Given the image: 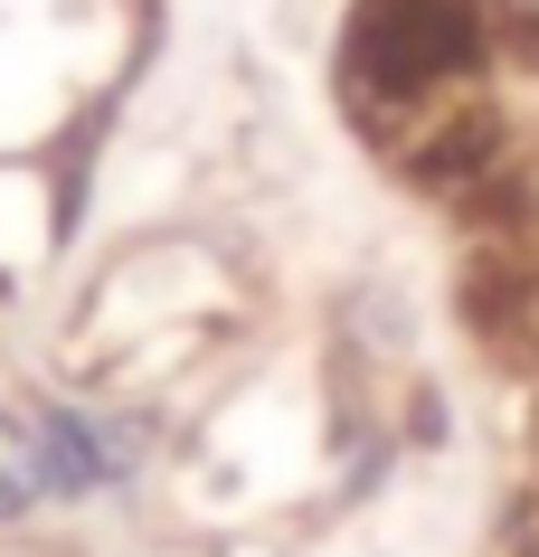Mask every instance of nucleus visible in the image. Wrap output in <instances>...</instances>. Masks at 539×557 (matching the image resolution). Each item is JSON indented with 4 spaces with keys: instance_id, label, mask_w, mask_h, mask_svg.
I'll list each match as a JSON object with an SVG mask.
<instances>
[{
    "instance_id": "nucleus-1",
    "label": "nucleus",
    "mask_w": 539,
    "mask_h": 557,
    "mask_svg": "<svg viewBox=\"0 0 539 557\" xmlns=\"http://www.w3.org/2000/svg\"><path fill=\"white\" fill-rule=\"evenodd\" d=\"M482 58V10L474 0H359L351 20V104H426V95Z\"/></svg>"
},
{
    "instance_id": "nucleus-2",
    "label": "nucleus",
    "mask_w": 539,
    "mask_h": 557,
    "mask_svg": "<svg viewBox=\"0 0 539 557\" xmlns=\"http://www.w3.org/2000/svg\"><path fill=\"white\" fill-rule=\"evenodd\" d=\"M38 492H48V463H38V435L0 416V520H20V510H29Z\"/></svg>"
}]
</instances>
